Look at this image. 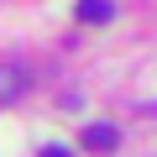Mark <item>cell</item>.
I'll return each mask as SVG.
<instances>
[{
	"mask_svg": "<svg viewBox=\"0 0 157 157\" xmlns=\"http://www.w3.org/2000/svg\"><path fill=\"white\" fill-rule=\"evenodd\" d=\"M26 94V63H0V105Z\"/></svg>",
	"mask_w": 157,
	"mask_h": 157,
	"instance_id": "cell-1",
	"label": "cell"
},
{
	"mask_svg": "<svg viewBox=\"0 0 157 157\" xmlns=\"http://www.w3.org/2000/svg\"><path fill=\"white\" fill-rule=\"evenodd\" d=\"M84 147H89V152H115V147H121V131H115L110 121H94V126H84Z\"/></svg>",
	"mask_w": 157,
	"mask_h": 157,
	"instance_id": "cell-2",
	"label": "cell"
},
{
	"mask_svg": "<svg viewBox=\"0 0 157 157\" xmlns=\"http://www.w3.org/2000/svg\"><path fill=\"white\" fill-rule=\"evenodd\" d=\"M110 16H115L110 0H78V21H110Z\"/></svg>",
	"mask_w": 157,
	"mask_h": 157,
	"instance_id": "cell-3",
	"label": "cell"
},
{
	"mask_svg": "<svg viewBox=\"0 0 157 157\" xmlns=\"http://www.w3.org/2000/svg\"><path fill=\"white\" fill-rule=\"evenodd\" d=\"M37 157H73V152H68V147H42Z\"/></svg>",
	"mask_w": 157,
	"mask_h": 157,
	"instance_id": "cell-4",
	"label": "cell"
}]
</instances>
